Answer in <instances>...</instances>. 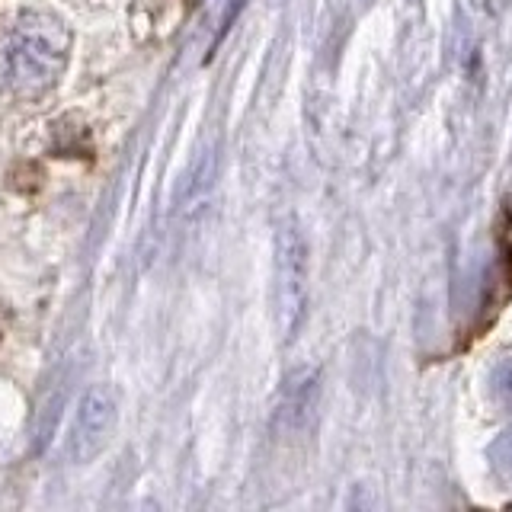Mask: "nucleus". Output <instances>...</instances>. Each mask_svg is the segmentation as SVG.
Masks as SVG:
<instances>
[{
  "label": "nucleus",
  "instance_id": "nucleus-1",
  "mask_svg": "<svg viewBox=\"0 0 512 512\" xmlns=\"http://www.w3.org/2000/svg\"><path fill=\"white\" fill-rule=\"evenodd\" d=\"M71 32L55 13L26 10L0 29V87L36 96L61 77Z\"/></svg>",
  "mask_w": 512,
  "mask_h": 512
},
{
  "label": "nucleus",
  "instance_id": "nucleus-2",
  "mask_svg": "<svg viewBox=\"0 0 512 512\" xmlns=\"http://www.w3.org/2000/svg\"><path fill=\"white\" fill-rule=\"evenodd\" d=\"M279 314L285 336H295L308 314V244L292 224L279 234Z\"/></svg>",
  "mask_w": 512,
  "mask_h": 512
},
{
  "label": "nucleus",
  "instance_id": "nucleus-3",
  "mask_svg": "<svg viewBox=\"0 0 512 512\" xmlns=\"http://www.w3.org/2000/svg\"><path fill=\"white\" fill-rule=\"evenodd\" d=\"M116 426V397L109 388H93L80 400L77 420H74V436H71V455L74 461H90L103 452V445L112 436Z\"/></svg>",
  "mask_w": 512,
  "mask_h": 512
},
{
  "label": "nucleus",
  "instance_id": "nucleus-4",
  "mask_svg": "<svg viewBox=\"0 0 512 512\" xmlns=\"http://www.w3.org/2000/svg\"><path fill=\"white\" fill-rule=\"evenodd\" d=\"M314 404H317V368H295V372L285 378V388H282V407H279L282 429L292 432V429L308 426Z\"/></svg>",
  "mask_w": 512,
  "mask_h": 512
},
{
  "label": "nucleus",
  "instance_id": "nucleus-5",
  "mask_svg": "<svg viewBox=\"0 0 512 512\" xmlns=\"http://www.w3.org/2000/svg\"><path fill=\"white\" fill-rule=\"evenodd\" d=\"M212 176H215V151H202L196 164H192L189 180H186V199H183L186 212L202 208L208 189H212Z\"/></svg>",
  "mask_w": 512,
  "mask_h": 512
},
{
  "label": "nucleus",
  "instance_id": "nucleus-6",
  "mask_svg": "<svg viewBox=\"0 0 512 512\" xmlns=\"http://www.w3.org/2000/svg\"><path fill=\"white\" fill-rule=\"evenodd\" d=\"M490 394L503 410H512V359H503L490 375Z\"/></svg>",
  "mask_w": 512,
  "mask_h": 512
},
{
  "label": "nucleus",
  "instance_id": "nucleus-7",
  "mask_svg": "<svg viewBox=\"0 0 512 512\" xmlns=\"http://www.w3.org/2000/svg\"><path fill=\"white\" fill-rule=\"evenodd\" d=\"M490 461H493V471L512 480V426L506 432L496 436V442L490 445Z\"/></svg>",
  "mask_w": 512,
  "mask_h": 512
},
{
  "label": "nucleus",
  "instance_id": "nucleus-8",
  "mask_svg": "<svg viewBox=\"0 0 512 512\" xmlns=\"http://www.w3.org/2000/svg\"><path fill=\"white\" fill-rule=\"evenodd\" d=\"M240 7H244V0H231V4H228V10H224V16H221V29H218V39L215 42L224 39V32L231 29V23H234V16L240 13Z\"/></svg>",
  "mask_w": 512,
  "mask_h": 512
}]
</instances>
